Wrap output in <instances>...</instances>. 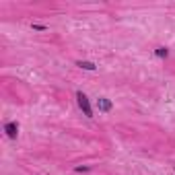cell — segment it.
<instances>
[{
    "mask_svg": "<svg viewBox=\"0 0 175 175\" xmlns=\"http://www.w3.org/2000/svg\"><path fill=\"white\" fill-rule=\"evenodd\" d=\"M31 27H33L35 31H45V29H47V27H45V25H37V23H33V25H31Z\"/></svg>",
    "mask_w": 175,
    "mask_h": 175,
    "instance_id": "obj_6",
    "label": "cell"
},
{
    "mask_svg": "<svg viewBox=\"0 0 175 175\" xmlns=\"http://www.w3.org/2000/svg\"><path fill=\"white\" fill-rule=\"evenodd\" d=\"M4 132L9 134V138H17L19 124H17V122H9V124H4Z\"/></svg>",
    "mask_w": 175,
    "mask_h": 175,
    "instance_id": "obj_2",
    "label": "cell"
},
{
    "mask_svg": "<svg viewBox=\"0 0 175 175\" xmlns=\"http://www.w3.org/2000/svg\"><path fill=\"white\" fill-rule=\"evenodd\" d=\"M79 66H80V68H85V70H95L97 68L93 62H79Z\"/></svg>",
    "mask_w": 175,
    "mask_h": 175,
    "instance_id": "obj_5",
    "label": "cell"
},
{
    "mask_svg": "<svg viewBox=\"0 0 175 175\" xmlns=\"http://www.w3.org/2000/svg\"><path fill=\"white\" fill-rule=\"evenodd\" d=\"M97 107H99L101 111H109V109H111V101H109V99H105V97H101V99L97 101Z\"/></svg>",
    "mask_w": 175,
    "mask_h": 175,
    "instance_id": "obj_3",
    "label": "cell"
},
{
    "mask_svg": "<svg viewBox=\"0 0 175 175\" xmlns=\"http://www.w3.org/2000/svg\"><path fill=\"white\" fill-rule=\"evenodd\" d=\"M155 54H157L159 58H167V56H169V50H167V47H157Z\"/></svg>",
    "mask_w": 175,
    "mask_h": 175,
    "instance_id": "obj_4",
    "label": "cell"
},
{
    "mask_svg": "<svg viewBox=\"0 0 175 175\" xmlns=\"http://www.w3.org/2000/svg\"><path fill=\"white\" fill-rule=\"evenodd\" d=\"M76 99H79V107L85 111V115H87V117H93V109H91V105H89V97L79 91V93H76Z\"/></svg>",
    "mask_w": 175,
    "mask_h": 175,
    "instance_id": "obj_1",
    "label": "cell"
}]
</instances>
